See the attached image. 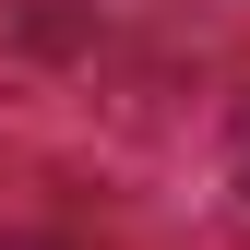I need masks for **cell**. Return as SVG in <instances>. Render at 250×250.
<instances>
[{"label":"cell","mask_w":250,"mask_h":250,"mask_svg":"<svg viewBox=\"0 0 250 250\" xmlns=\"http://www.w3.org/2000/svg\"><path fill=\"white\" fill-rule=\"evenodd\" d=\"M238 167H250V143H238Z\"/></svg>","instance_id":"6da1fadb"}]
</instances>
